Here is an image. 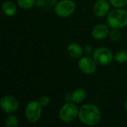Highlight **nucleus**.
<instances>
[{
  "label": "nucleus",
  "instance_id": "f257e3e1",
  "mask_svg": "<svg viewBox=\"0 0 127 127\" xmlns=\"http://www.w3.org/2000/svg\"><path fill=\"white\" fill-rule=\"evenodd\" d=\"M78 118L85 125L95 126L101 120V112L99 108L95 104H84L79 109Z\"/></svg>",
  "mask_w": 127,
  "mask_h": 127
},
{
  "label": "nucleus",
  "instance_id": "f03ea898",
  "mask_svg": "<svg viewBox=\"0 0 127 127\" xmlns=\"http://www.w3.org/2000/svg\"><path fill=\"white\" fill-rule=\"evenodd\" d=\"M107 24L112 28H122L127 26V10L116 8L107 14Z\"/></svg>",
  "mask_w": 127,
  "mask_h": 127
},
{
  "label": "nucleus",
  "instance_id": "7ed1b4c3",
  "mask_svg": "<svg viewBox=\"0 0 127 127\" xmlns=\"http://www.w3.org/2000/svg\"><path fill=\"white\" fill-rule=\"evenodd\" d=\"M78 114L79 109L75 103L68 102L60 110L59 118L64 123H71L78 117Z\"/></svg>",
  "mask_w": 127,
  "mask_h": 127
},
{
  "label": "nucleus",
  "instance_id": "20e7f679",
  "mask_svg": "<svg viewBox=\"0 0 127 127\" xmlns=\"http://www.w3.org/2000/svg\"><path fill=\"white\" fill-rule=\"evenodd\" d=\"M42 107L39 100H33L27 104L25 114L29 123L35 124L39 120L42 115Z\"/></svg>",
  "mask_w": 127,
  "mask_h": 127
},
{
  "label": "nucleus",
  "instance_id": "39448f33",
  "mask_svg": "<svg viewBox=\"0 0 127 127\" xmlns=\"http://www.w3.org/2000/svg\"><path fill=\"white\" fill-rule=\"evenodd\" d=\"M76 9V5L72 0H61L54 5V12L62 18H66L71 16Z\"/></svg>",
  "mask_w": 127,
  "mask_h": 127
},
{
  "label": "nucleus",
  "instance_id": "423d86ee",
  "mask_svg": "<svg viewBox=\"0 0 127 127\" xmlns=\"http://www.w3.org/2000/svg\"><path fill=\"white\" fill-rule=\"evenodd\" d=\"M112 52L106 47H99L93 52V58L97 64L100 65H107L113 60Z\"/></svg>",
  "mask_w": 127,
  "mask_h": 127
},
{
  "label": "nucleus",
  "instance_id": "0eeeda50",
  "mask_svg": "<svg viewBox=\"0 0 127 127\" xmlns=\"http://www.w3.org/2000/svg\"><path fill=\"white\" fill-rule=\"evenodd\" d=\"M1 109L7 114H13L19 109V101L13 95H4L0 100Z\"/></svg>",
  "mask_w": 127,
  "mask_h": 127
},
{
  "label": "nucleus",
  "instance_id": "6e6552de",
  "mask_svg": "<svg viewBox=\"0 0 127 127\" xmlns=\"http://www.w3.org/2000/svg\"><path fill=\"white\" fill-rule=\"evenodd\" d=\"M97 63L94 58L89 56L81 57L78 61V67L80 70L86 74H94L97 69Z\"/></svg>",
  "mask_w": 127,
  "mask_h": 127
},
{
  "label": "nucleus",
  "instance_id": "1a4fd4ad",
  "mask_svg": "<svg viewBox=\"0 0 127 127\" xmlns=\"http://www.w3.org/2000/svg\"><path fill=\"white\" fill-rule=\"evenodd\" d=\"M109 28L110 27L109 25L103 24V23L97 24L92 28V36L95 39L103 40L109 35V33H110Z\"/></svg>",
  "mask_w": 127,
  "mask_h": 127
},
{
  "label": "nucleus",
  "instance_id": "9d476101",
  "mask_svg": "<svg viewBox=\"0 0 127 127\" xmlns=\"http://www.w3.org/2000/svg\"><path fill=\"white\" fill-rule=\"evenodd\" d=\"M110 2L107 0H97L94 5V13L98 17H103L109 13Z\"/></svg>",
  "mask_w": 127,
  "mask_h": 127
},
{
  "label": "nucleus",
  "instance_id": "9b49d317",
  "mask_svg": "<svg viewBox=\"0 0 127 127\" xmlns=\"http://www.w3.org/2000/svg\"><path fill=\"white\" fill-rule=\"evenodd\" d=\"M67 52L68 55L74 59L80 58L83 54V49L81 45L77 43L72 42L69 44L67 47Z\"/></svg>",
  "mask_w": 127,
  "mask_h": 127
},
{
  "label": "nucleus",
  "instance_id": "f8f14e48",
  "mask_svg": "<svg viewBox=\"0 0 127 127\" xmlns=\"http://www.w3.org/2000/svg\"><path fill=\"white\" fill-rule=\"evenodd\" d=\"M2 10L4 13L10 17L14 16L17 13V7L16 5L10 1H6L2 4Z\"/></svg>",
  "mask_w": 127,
  "mask_h": 127
},
{
  "label": "nucleus",
  "instance_id": "ddd939ff",
  "mask_svg": "<svg viewBox=\"0 0 127 127\" xmlns=\"http://www.w3.org/2000/svg\"><path fill=\"white\" fill-rule=\"evenodd\" d=\"M86 92L83 89L79 88L75 89L71 94V101L75 103H80L85 100Z\"/></svg>",
  "mask_w": 127,
  "mask_h": 127
},
{
  "label": "nucleus",
  "instance_id": "4468645a",
  "mask_svg": "<svg viewBox=\"0 0 127 127\" xmlns=\"http://www.w3.org/2000/svg\"><path fill=\"white\" fill-rule=\"evenodd\" d=\"M115 60L118 63H127V51L120 50L115 53L114 55Z\"/></svg>",
  "mask_w": 127,
  "mask_h": 127
},
{
  "label": "nucleus",
  "instance_id": "2eb2a0df",
  "mask_svg": "<svg viewBox=\"0 0 127 127\" xmlns=\"http://www.w3.org/2000/svg\"><path fill=\"white\" fill-rule=\"evenodd\" d=\"M18 6L24 10L31 9L36 4L35 0H17Z\"/></svg>",
  "mask_w": 127,
  "mask_h": 127
},
{
  "label": "nucleus",
  "instance_id": "dca6fc26",
  "mask_svg": "<svg viewBox=\"0 0 127 127\" xmlns=\"http://www.w3.org/2000/svg\"><path fill=\"white\" fill-rule=\"evenodd\" d=\"M4 125L6 127H16L19 125V120L18 118L13 115L10 114V115H8L5 120V123Z\"/></svg>",
  "mask_w": 127,
  "mask_h": 127
},
{
  "label": "nucleus",
  "instance_id": "f3484780",
  "mask_svg": "<svg viewBox=\"0 0 127 127\" xmlns=\"http://www.w3.org/2000/svg\"><path fill=\"white\" fill-rule=\"evenodd\" d=\"M109 37L111 40L117 42L121 38V33L120 32L119 29L112 28V30L110 31V33H109Z\"/></svg>",
  "mask_w": 127,
  "mask_h": 127
},
{
  "label": "nucleus",
  "instance_id": "a211bd4d",
  "mask_svg": "<svg viewBox=\"0 0 127 127\" xmlns=\"http://www.w3.org/2000/svg\"><path fill=\"white\" fill-rule=\"evenodd\" d=\"M57 0H37L36 4L38 6H42V7H50L52 5H55L57 4Z\"/></svg>",
  "mask_w": 127,
  "mask_h": 127
},
{
  "label": "nucleus",
  "instance_id": "6ab92c4d",
  "mask_svg": "<svg viewBox=\"0 0 127 127\" xmlns=\"http://www.w3.org/2000/svg\"><path fill=\"white\" fill-rule=\"evenodd\" d=\"M109 2L116 8L124 7L127 4V0H109Z\"/></svg>",
  "mask_w": 127,
  "mask_h": 127
},
{
  "label": "nucleus",
  "instance_id": "aec40b11",
  "mask_svg": "<svg viewBox=\"0 0 127 127\" xmlns=\"http://www.w3.org/2000/svg\"><path fill=\"white\" fill-rule=\"evenodd\" d=\"M39 102L40 103L42 106H48L50 103L51 98L48 96L43 95V96L40 97V98L39 99Z\"/></svg>",
  "mask_w": 127,
  "mask_h": 127
},
{
  "label": "nucleus",
  "instance_id": "412c9836",
  "mask_svg": "<svg viewBox=\"0 0 127 127\" xmlns=\"http://www.w3.org/2000/svg\"><path fill=\"white\" fill-rule=\"evenodd\" d=\"M85 52H86L87 54H92V47L91 45H86V46L85 47Z\"/></svg>",
  "mask_w": 127,
  "mask_h": 127
},
{
  "label": "nucleus",
  "instance_id": "4be33fe9",
  "mask_svg": "<svg viewBox=\"0 0 127 127\" xmlns=\"http://www.w3.org/2000/svg\"><path fill=\"white\" fill-rule=\"evenodd\" d=\"M124 109H125V110L127 112V101H126V103H124Z\"/></svg>",
  "mask_w": 127,
  "mask_h": 127
}]
</instances>
